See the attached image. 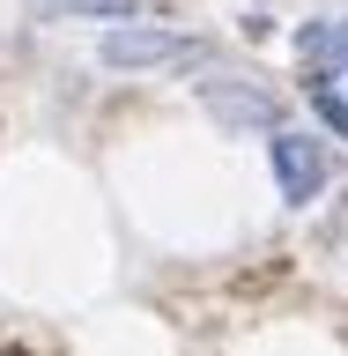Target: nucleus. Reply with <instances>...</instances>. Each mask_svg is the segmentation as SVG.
Masks as SVG:
<instances>
[{
  "label": "nucleus",
  "mask_w": 348,
  "mask_h": 356,
  "mask_svg": "<svg viewBox=\"0 0 348 356\" xmlns=\"http://www.w3.org/2000/svg\"><path fill=\"white\" fill-rule=\"evenodd\" d=\"M97 60L111 74H163V67H208L215 60V44L193 38V30H171V22H104V38H97Z\"/></svg>",
  "instance_id": "f257e3e1"
},
{
  "label": "nucleus",
  "mask_w": 348,
  "mask_h": 356,
  "mask_svg": "<svg viewBox=\"0 0 348 356\" xmlns=\"http://www.w3.org/2000/svg\"><path fill=\"white\" fill-rule=\"evenodd\" d=\"M193 97H200V111L215 119L222 134H274L282 127V89L274 82H260V74H230V67H200V82H193Z\"/></svg>",
  "instance_id": "f03ea898"
},
{
  "label": "nucleus",
  "mask_w": 348,
  "mask_h": 356,
  "mask_svg": "<svg viewBox=\"0 0 348 356\" xmlns=\"http://www.w3.org/2000/svg\"><path fill=\"white\" fill-rule=\"evenodd\" d=\"M267 171H274V200H282V208H311V200L333 186V149H326V134L274 127V134H267Z\"/></svg>",
  "instance_id": "7ed1b4c3"
},
{
  "label": "nucleus",
  "mask_w": 348,
  "mask_h": 356,
  "mask_svg": "<svg viewBox=\"0 0 348 356\" xmlns=\"http://www.w3.org/2000/svg\"><path fill=\"white\" fill-rule=\"evenodd\" d=\"M289 44H297V67H326L348 82V15H304Z\"/></svg>",
  "instance_id": "20e7f679"
},
{
  "label": "nucleus",
  "mask_w": 348,
  "mask_h": 356,
  "mask_svg": "<svg viewBox=\"0 0 348 356\" xmlns=\"http://www.w3.org/2000/svg\"><path fill=\"white\" fill-rule=\"evenodd\" d=\"M297 97L311 104V119H319V134H333V141H348V82H341V74H326V67H304V74H297Z\"/></svg>",
  "instance_id": "39448f33"
},
{
  "label": "nucleus",
  "mask_w": 348,
  "mask_h": 356,
  "mask_svg": "<svg viewBox=\"0 0 348 356\" xmlns=\"http://www.w3.org/2000/svg\"><path fill=\"white\" fill-rule=\"evenodd\" d=\"M44 22H133L149 15V0H38Z\"/></svg>",
  "instance_id": "423d86ee"
}]
</instances>
